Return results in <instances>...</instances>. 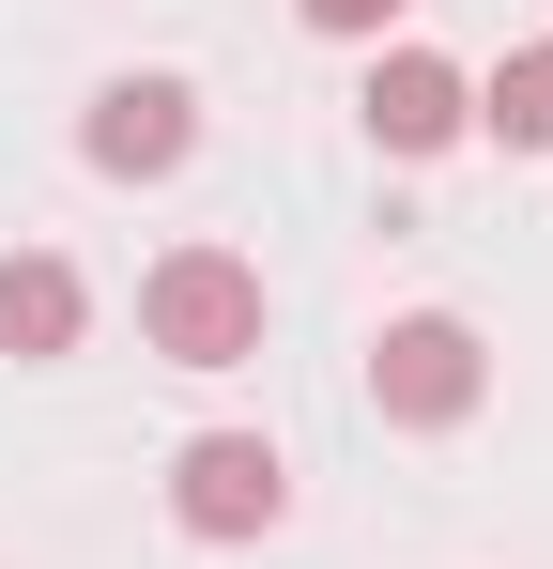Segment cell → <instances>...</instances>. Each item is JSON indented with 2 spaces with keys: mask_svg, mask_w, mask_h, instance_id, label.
Returning <instances> with one entry per match:
<instances>
[{
  "mask_svg": "<svg viewBox=\"0 0 553 569\" xmlns=\"http://www.w3.org/2000/svg\"><path fill=\"white\" fill-rule=\"evenodd\" d=\"M139 339H154L170 370H247V355H262V262L170 247V262L139 278Z\"/></svg>",
  "mask_w": 553,
  "mask_h": 569,
  "instance_id": "6da1fadb",
  "label": "cell"
},
{
  "mask_svg": "<svg viewBox=\"0 0 553 569\" xmlns=\"http://www.w3.org/2000/svg\"><path fill=\"white\" fill-rule=\"evenodd\" d=\"M476 385H492V355H476V323H461V308H415V323H384V339H369V400H384V431H461V416H476Z\"/></svg>",
  "mask_w": 553,
  "mask_h": 569,
  "instance_id": "7a4b0ae2",
  "label": "cell"
},
{
  "mask_svg": "<svg viewBox=\"0 0 553 569\" xmlns=\"http://www.w3.org/2000/svg\"><path fill=\"white\" fill-rule=\"evenodd\" d=\"M170 508H184V539H262L276 508H292V462H276L262 431H200L170 462Z\"/></svg>",
  "mask_w": 553,
  "mask_h": 569,
  "instance_id": "3957f363",
  "label": "cell"
},
{
  "mask_svg": "<svg viewBox=\"0 0 553 569\" xmlns=\"http://www.w3.org/2000/svg\"><path fill=\"white\" fill-rule=\"evenodd\" d=\"M78 154L108 170V186H154V170L200 154V93H184V78H108L92 123H78Z\"/></svg>",
  "mask_w": 553,
  "mask_h": 569,
  "instance_id": "277c9868",
  "label": "cell"
},
{
  "mask_svg": "<svg viewBox=\"0 0 553 569\" xmlns=\"http://www.w3.org/2000/svg\"><path fill=\"white\" fill-rule=\"evenodd\" d=\"M461 123H476L461 62H431V47H384V62H369V139H384V154H446Z\"/></svg>",
  "mask_w": 553,
  "mask_h": 569,
  "instance_id": "5b68a950",
  "label": "cell"
},
{
  "mask_svg": "<svg viewBox=\"0 0 553 569\" xmlns=\"http://www.w3.org/2000/svg\"><path fill=\"white\" fill-rule=\"evenodd\" d=\"M78 323H92L78 262H47V247H16V262H0V355H78Z\"/></svg>",
  "mask_w": 553,
  "mask_h": 569,
  "instance_id": "8992f818",
  "label": "cell"
},
{
  "mask_svg": "<svg viewBox=\"0 0 553 569\" xmlns=\"http://www.w3.org/2000/svg\"><path fill=\"white\" fill-rule=\"evenodd\" d=\"M507 154H553V47H507V78H492V108H476Z\"/></svg>",
  "mask_w": 553,
  "mask_h": 569,
  "instance_id": "52a82bcc",
  "label": "cell"
},
{
  "mask_svg": "<svg viewBox=\"0 0 553 569\" xmlns=\"http://www.w3.org/2000/svg\"><path fill=\"white\" fill-rule=\"evenodd\" d=\"M292 16H308V31H384L400 0H292Z\"/></svg>",
  "mask_w": 553,
  "mask_h": 569,
  "instance_id": "ba28073f",
  "label": "cell"
}]
</instances>
